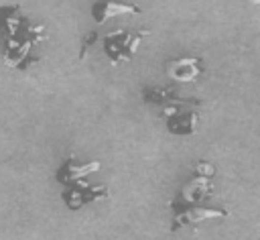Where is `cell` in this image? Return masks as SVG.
<instances>
[{"instance_id":"2","label":"cell","mask_w":260,"mask_h":240,"mask_svg":"<svg viewBox=\"0 0 260 240\" xmlns=\"http://www.w3.org/2000/svg\"><path fill=\"white\" fill-rule=\"evenodd\" d=\"M169 207L173 209V222H171V232L181 230L183 226L199 224L205 220H221L228 216V209H215V207H203L191 201H183L181 197H175L169 201Z\"/></svg>"},{"instance_id":"9","label":"cell","mask_w":260,"mask_h":240,"mask_svg":"<svg viewBox=\"0 0 260 240\" xmlns=\"http://www.w3.org/2000/svg\"><path fill=\"white\" fill-rule=\"evenodd\" d=\"M142 98L146 104H156V106H162V110L167 108H173L181 102H185L183 98H177V92L175 87H146L142 92Z\"/></svg>"},{"instance_id":"8","label":"cell","mask_w":260,"mask_h":240,"mask_svg":"<svg viewBox=\"0 0 260 240\" xmlns=\"http://www.w3.org/2000/svg\"><path fill=\"white\" fill-rule=\"evenodd\" d=\"M120 14H140V8L134 6V4H126V2L93 0L91 16L95 18L98 24H104L108 18H112V16H120Z\"/></svg>"},{"instance_id":"3","label":"cell","mask_w":260,"mask_h":240,"mask_svg":"<svg viewBox=\"0 0 260 240\" xmlns=\"http://www.w3.org/2000/svg\"><path fill=\"white\" fill-rule=\"evenodd\" d=\"M61 197H63V203H65L67 209L77 212V209L85 207L87 203L108 199L110 197V187L104 185V183L93 185V183H87L85 179H79L71 185H65Z\"/></svg>"},{"instance_id":"7","label":"cell","mask_w":260,"mask_h":240,"mask_svg":"<svg viewBox=\"0 0 260 240\" xmlns=\"http://www.w3.org/2000/svg\"><path fill=\"white\" fill-rule=\"evenodd\" d=\"M100 169H102V163H100V161L79 163V161L71 155L67 161L61 163V167H59L57 173H55V179H57V183H61V185L65 187V185H71V183H75V181H79V179H83V177H87V175H91V173H98Z\"/></svg>"},{"instance_id":"1","label":"cell","mask_w":260,"mask_h":240,"mask_svg":"<svg viewBox=\"0 0 260 240\" xmlns=\"http://www.w3.org/2000/svg\"><path fill=\"white\" fill-rule=\"evenodd\" d=\"M144 37H148V31H124V28L110 31L102 39L104 53H106L108 61L114 67L120 65V63L130 61Z\"/></svg>"},{"instance_id":"4","label":"cell","mask_w":260,"mask_h":240,"mask_svg":"<svg viewBox=\"0 0 260 240\" xmlns=\"http://www.w3.org/2000/svg\"><path fill=\"white\" fill-rule=\"evenodd\" d=\"M213 175H215V167L211 163L197 161L193 177L181 187L177 197H181L183 201H191V203H199L201 199L209 197L213 193V183H211Z\"/></svg>"},{"instance_id":"6","label":"cell","mask_w":260,"mask_h":240,"mask_svg":"<svg viewBox=\"0 0 260 240\" xmlns=\"http://www.w3.org/2000/svg\"><path fill=\"white\" fill-rule=\"evenodd\" d=\"M203 73V61L199 57H177L167 61V75L179 83H193Z\"/></svg>"},{"instance_id":"5","label":"cell","mask_w":260,"mask_h":240,"mask_svg":"<svg viewBox=\"0 0 260 240\" xmlns=\"http://www.w3.org/2000/svg\"><path fill=\"white\" fill-rule=\"evenodd\" d=\"M187 106H199V100L195 98H187L185 102L162 110L165 118H167V128L171 134L177 136H189L197 130L199 126V112L195 110H187Z\"/></svg>"}]
</instances>
